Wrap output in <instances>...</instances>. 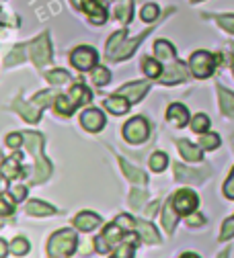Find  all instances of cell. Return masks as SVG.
I'll return each instance as SVG.
<instances>
[{
	"label": "cell",
	"mask_w": 234,
	"mask_h": 258,
	"mask_svg": "<svg viewBox=\"0 0 234 258\" xmlns=\"http://www.w3.org/2000/svg\"><path fill=\"white\" fill-rule=\"evenodd\" d=\"M25 136V144H27V148H29V152L35 156V160H37V172H35V176H33V184H41V182H45V178L50 176V172H52V166H50V162L41 156V148H43V138L39 136V134H23Z\"/></svg>",
	"instance_id": "obj_1"
},
{
	"label": "cell",
	"mask_w": 234,
	"mask_h": 258,
	"mask_svg": "<svg viewBox=\"0 0 234 258\" xmlns=\"http://www.w3.org/2000/svg\"><path fill=\"white\" fill-rule=\"evenodd\" d=\"M76 242H78V238L72 230H60L50 238L48 252H50V256H64L66 258L76 250Z\"/></svg>",
	"instance_id": "obj_2"
},
{
	"label": "cell",
	"mask_w": 234,
	"mask_h": 258,
	"mask_svg": "<svg viewBox=\"0 0 234 258\" xmlns=\"http://www.w3.org/2000/svg\"><path fill=\"white\" fill-rule=\"evenodd\" d=\"M189 68L195 78H208L214 74L216 68V57L208 51H195L189 59Z\"/></svg>",
	"instance_id": "obj_3"
},
{
	"label": "cell",
	"mask_w": 234,
	"mask_h": 258,
	"mask_svg": "<svg viewBox=\"0 0 234 258\" xmlns=\"http://www.w3.org/2000/svg\"><path fill=\"white\" fill-rule=\"evenodd\" d=\"M27 51H29L31 59L35 61V66H37V68H43L45 63L52 59V45H50V37H48V33L39 35L31 45H27Z\"/></svg>",
	"instance_id": "obj_4"
},
{
	"label": "cell",
	"mask_w": 234,
	"mask_h": 258,
	"mask_svg": "<svg viewBox=\"0 0 234 258\" xmlns=\"http://www.w3.org/2000/svg\"><path fill=\"white\" fill-rule=\"evenodd\" d=\"M123 234H125V230L121 228L117 221H113L109 228H105V232H103L101 236L95 238V248H97L99 252H107V250H111L119 240L125 238Z\"/></svg>",
	"instance_id": "obj_5"
},
{
	"label": "cell",
	"mask_w": 234,
	"mask_h": 258,
	"mask_svg": "<svg viewBox=\"0 0 234 258\" xmlns=\"http://www.w3.org/2000/svg\"><path fill=\"white\" fill-rule=\"evenodd\" d=\"M97 59H99L97 51H95L92 47H86V45L76 47V49L72 51V55H70L72 66L78 68V70H92L95 63H97Z\"/></svg>",
	"instance_id": "obj_6"
},
{
	"label": "cell",
	"mask_w": 234,
	"mask_h": 258,
	"mask_svg": "<svg viewBox=\"0 0 234 258\" xmlns=\"http://www.w3.org/2000/svg\"><path fill=\"white\" fill-rule=\"evenodd\" d=\"M197 203H199L197 195H195L193 190H189V188H181L179 192H175V195H173L175 211L181 213V215H189V213H193V209L197 207Z\"/></svg>",
	"instance_id": "obj_7"
},
{
	"label": "cell",
	"mask_w": 234,
	"mask_h": 258,
	"mask_svg": "<svg viewBox=\"0 0 234 258\" xmlns=\"http://www.w3.org/2000/svg\"><path fill=\"white\" fill-rule=\"evenodd\" d=\"M123 136H125V140L131 142V144H142V142L148 138V123H146V119H142V117L131 119V121L123 127Z\"/></svg>",
	"instance_id": "obj_8"
},
{
	"label": "cell",
	"mask_w": 234,
	"mask_h": 258,
	"mask_svg": "<svg viewBox=\"0 0 234 258\" xmlns=\"http://www.w3.org/2000/svg\"><path fill=\"white\" fill-rule=\"evenodd\" d=\"M80 123L84 129H88V132H101L103 125H105V117L99 109H86L80 115Z\"/></svg>",
	"instance_id": "obj_9"
},
{
	"label": "cell",
	"mask_w": 234,
	"mask_h": 258,
	"mask_svg": "<svg viewBox=\"0 0 234 258\" xmlns=\"http://www.w3.org/2000/svg\"><path fill=\"white\" fill-rule=\"evenodd\" d=\"M146 92H148V84H146V82H131V84H123V86L117 90V94L125 96V99H127L129 103H138Z\"/></svg>",
	"instance_id": "obj_10"
},
{
	"label": "cell",
	"mask_w": 234,
	"mask_h": 258,
	"mask_svg": "<svg viewBox=\"0 0 234 258\" xmlns=\"http://www.w3.org/2000/svg\"><path fill=\"white\" fill-rule=\"evenodd\" d=\"M187 78V70L181 61H175L160 74V82L162 84H175V82H183Z\"/></svg>",
	"instance_id": "obj_11"
},
{
	"label": "cell",
	"mask_w": 234,
	"mask_h": 258,
	"mask_svg": "<svg viewBox=\"0 0 234 258\" xmlns=\"http://www.w3.org/2000/svg\"><path fill=\"white\" fill-rule=\"evenodd\" d=\"M80 7H82V11H86V13H88V17H90V21H92V23L103 25V23L107 21V11L103 9V5L99 3V0H84V3H82Z\"/></svg>",
	"instance_id": "obj_12"
},
{
	"label": "cell",
	"mask_w": 234,
	"mask_h": 258,
	"mask_svg": "<svg viewBox=\"0 0 234 258\" xmlns=\"http://www.w3.org/2000/svg\"><path fill=\"white\" fill-rule=\"evenodd\" d=\"M13 109H15V111H19L27 123H37V121L41 119V109H39V107H35L33 103H29V105H27V103H23L21 99H17V101L13 103Z\"/></svg>",
	"instance_id": "obj_13"
},
{
	"label": "cell",
	"mask_w": 234,
	"mask_h": 258,
	"mask_svg": "<svg viewBox=\"0 0 234 258\" xmlns=\"http://www.w3.org/2000/svg\"><path fill=\"white\" fill-rule=\"evenodd\" d=\"M99 223H101V217H99L97 213H90V211H82L74 217V225L80 232H90V230L97 228Z\"/></svg>",
	"instance_id": "obj_14"
},
{
	"label": "cell",
	"mask_w": 234,
	"mask_h": 258,
	"mask_svg": "<svg viewBox=\"0 0 234 258\" xmlns=\"http://www.w3.org/2000/svg\"><path fill=\"white\" fill-rule=\"evenodd\" d=\"M166 117H169L177 127H183V125H187V121H189V113H187V109H185L181 103H173V105L169 107V111H166Z\"/></svg>",
	"instance_id": "obj_15"
},
{
	"label": "cell",
	"mask_w": 234,
	"mask_h": 258,
	"mask_svg": "<svg viewBox=\"0 0 234 258\" xmlns=\"http://www.w3.org/2000/svg\"><path fill=\"white\" fill-rule=\"evenodd\" d=\"M129 105H131V103L125 99V96H121V94H115V96H111V99L105 101V109L111 111L113 115H123V113H127Z\"/></svg>",
	"instance_id": "obj_16"
},
{
	"label": "cell",
	"mask_w": 234,
	"mask_h": 258,
	"mask_svg": "<svg viewBox=\"0 0 234 258\" xmlns=\"http://www.w3.org/2000/svg\"><path fill=\"white\" fill-rule=\"evenodd\" d=\"M136 230H138V234L144 242H148V244H158L160 242V236L156 234V228L150 225L148 221H136Z\"/></svg>",
	"instance_id": "obj_17"
},
{
	"label": "cell",
	"mask_w": 234,
	"mask_h": 258,
	"mask_svg": "<svg viewBox=\"0 0 234 258\" xmlns=\"http://www.w3.org/2000/svg\"><path fill=\"white\" fill-rule=\"evenodd\" d=\"M177 146H179L181 156H183L185 160H189V162H199V160H202V152H199V148H197V146H193L191 142L181 140Z\"/></svg>",
	"instance_id": "obj_18"
},
{
	"label": "cell",
	"mask_w": 234,
	"mask_h": 258,
	"mask_svg": "<svg viewBox=\"0 0 234 258\" xmlns=\"http://www.w3.org/2000/svg\"><path fill=\"white\" fill-rule=\"evenodd\" d=\"M119 164H121V168H123V174H125V176H127V178L133 182V184H146V180H148V178H146V174H144L142 170H138L136 166L127 164L123 158L119 160Z\"/></svg>",
	"instance_id": "obj_19"
},
{
	"label": "cell",
	"mask_w": 234,
	"mask_h": 258,
	"mask_svg": "<svg viewBox=\"0 0 234 258\" xmlns=\"http://www.w3.org/2000/svg\"><path fill=\"white\" fill-rule=\"evenodd\" d=\"M27 213L33 217H45V215H54L56 209L43 201H29L27 203Z\"/></svg>",
	"instance_id": "obj_20"
},
{
	"label": "cell",
	"mask_w": 234,
	"mask_h": 258,
	"mask_svg": "<svg viewBox=\"0 0 234 258\" xmlns=\"http://www.w3.org/2000/svg\"><path fill=\"white\" fill-rule=\"evenodd\" d=\"M148 33H152V29H148V31H146V33H144V35H138V37H133V39H131L129 43H125L123 47H119V49L115 51L113 59H125V57H129V55L133 53V49H136V47L140 45V41H142V39H144V37H146Z\"/></svg>",
	"instance_id": "obj_21"
},
{
	"label": "cell",
	"mask_w": 234,
	"mask_h": 258,
	"mask_svg": "<svg viewBox=\"0 0 234 258\" xmlns=\"http://www.w3.org/2000/svg\"><path fill=\"white\" fill-rule=\"evenodd\" d=\"M218 94H220V109L226 117H234V94L228 92L226 88H218Z\"/></svg>",
	"instance_id": "obj_22"
},
{
	"label": "cell",
	"mask_w": 234,
	"mask_h": 258,
	"mask_svg": "<svg viewBox=\"0 0 234 258\" xmlns=\"http://www.w3.org/2000/svg\"><path fill=\"white\" fill-rule=\"evenodd\" d=\"M70 101L78 107V105H86V103H90V90L84 86V84H76V86H72V90H70Z\"/></svg>",
	"instance_id": "obj_23"
},
{
	"label": "cell",
	"mask_w": 234,
	"mask_h": 258,
	"mask_svg": "<svg viewBox=\"0 0 234 258\" xmlns=\"http://www.w3.org/2000/svg\"><path fill=\"white\" fill-rule=\"evenodd\" d=\"M162 223H164V230L166 232H173L175 225H177V215H175V205H173V199L164 205V211H162Z\"/></svg>",
	"instance_id": "obj_24"
},
{
	"label": "cell",
	"mask_w": 234,
	"mask_h": 258,
	"mask_svg": "<svg viewBox=\"0 0 234 258\" xmlns=\"http://www.w3.org/2000/svg\"><path fill=\"white\" fill-rule=\"evenodd\" d=\"M154 51H156V57L162 59V61H169V59L175 57V47L169 41H164V39L154 43Z\"/></svg>",
	"instance_id": "obj_25"
},
{
	"label": "cell",
	"mask_w": 234,
	"mask_h": 258,
	"mask_svg": "<svg viewBox=\"0 0 234 258\" xmlns=\"http://www.w3.org/2000/svg\"><path fill=\"white\" fill-rule=\"evenodd\" d=\"M175 176H177V180H181V182H199L206 174H202V172H191L189 168H185V166H181V164H175Z\"/></svg>",
	"instance_id": "obj_26"
},
{
	"label": "cell",
	"mask_w": 234,
	"mask_h": 258,
	"mask_svg": "<svg viewBox=\"0 0 234 258\" xmlns=\"http://www.w3.org/2000/svg\"><path fill=\"white\" fill-rule=\"evenodd\" d=\"M142 68H144L146 76H150V78H160V74H162L160 63L156 59H152V57H144L142 59Z\"/></svg>",
	"instance_id": "obj_27"
},
{
	"label": "cell",
	"mask_w": 234,
	"mask_h": 258,
	"mask_svg": "<svg viewBox=\"0 0 234 258\" xmlns=\"http://www.w3.org/2000/svg\"><path fill=\"white\" fill-rule=\"evenodd\" d=\"M54 105H56V111L60 115H72V111L76 109V105L70 101V96H58Z\"/></svg>",
	"instance_id": "obj_28"
},
{
	"label": "cell",
	"mask_w": 234,
	"mask_h": 258,
	"mask_svg": "<svg viewBox=\"0 0 234 258\" xmlns=\"http://www.w3.org/2000/svg\"><path fill=\"white\" fill-rule=\"evenodd\" d=\"M166 164H169V158H166L164 152H154L152 158H150V168L154 172H162L166 168Z\"/></svg>",
	"instance_id": "obj_29"
},
{
	"label": "cell",
	"mask_w": 234,
	"mask_h": 258,
	"mask_svg": "<svg viewBox=\"0 0 234 258\" xmlns=\"http://www.w3.org/2000/svg\"><path fill=\"white\" fill-rule=\"evenodd\" d=\"M45 78H48V82L54 84V86H62V84H66V82H70L68 72H64V70H52V72L45 74Z\"/></svg>",
	"instance_id": "obj_30"
},
{
	"label": "cell",
	"mask_w": 234,
	"mask_h": 258,
	"mask_svg": "<svg viewBox=\"0 0 234 258\" xmlns=\"http://www.w3.org/2000/svg\"><path fill=\"white\" fill-rule=\"evenodd\" d=\"M109 80H111V72H109L107 68L97 66V68L92 70V82H95L97 86H105Z\"/></svg>",
	"instance_id": "obj_31"
},
{
	"label": "cell",
	"mask_w": 234,
	"mask_h": 258,
	"mask_svg": "<svg viewBox=\"0 0 234 258\" xmlns=\"http://www.w3.org/2000/svg\"><path fill=\"white\" fill-rule=\"evenodd\" d=\"M0 168H3V174H5L9 180H13L15 176H19V174H21V170H19V156H17L15 160H9V162H5Z\"/></svg>",
	"instance_id": "obj_32"
},
{
	"label": "cell",
	"mask_w": 234,
	"mask_h": 258,
	"mask_svg": "<svg viewBox=\"0 0 234 258\" xmlns=\"http://www.w3.org/2000/svg\"><path fill=\"white\" fill-rule=\"evenodd\" d=\"M191 127H193V132H195V134H204V132H208V127H210V119H208V115H204V113L195 115L193 121H191Z\"/></svg>",
	"instance_id": "obj_33"
},
{
	"label": "cell",
	"mask_w": 234,
	"mask_h": 258,
	"mask_svg": "<svg viewBox=\"0 0 234 258\" xmlns=\"http://www.w3.org/2000/svg\"><path fill=\"white\" fill-rule=\"evenodd\" d=\"M123 37H125V31H117V33L111 35V39L107 41V55H109V57L115 55V51L119 49V43L123 41Z\"/></svg>",
	"instance_id": "obj_34"
},
{
	"label": "cell",
	"mask_w": 234,
	"mask_h": 258,
	"mask_svg": "<svg viewBox=\"0 0 234 258\" xmlns=\"http://www.w3.org/2000/svg\"><path fill=\"white\" fill-rule=\"evenodd\" d=\"M144 203H146V192L140 190V188H133V190L129 192V205H131L133 209H140Z\"/></svg>",
	"instance_id": "obj_35"
},
{
	"label": "cell",
	"mask_w": 234,
	"mask_h": 258,
	"mask_svg": "<svg viewBox=\"0 0 234 258\" xmlns=\"http://www.w3.org/2000/svg\"><path fill=\"white\" fill-rule=\"evenodd\" d=\"M199 146H202L204 150H216L220 146L218 134H206V136H202V140H199Z\"/></svg>",
	"instance_id": "obj_36"
},
{
	"label": "cell",
	"mask_w": 234,
	"mask_h": 258,
	"mask_svg": "<svg viewBox=\"0 0 234 258\" xmlns=\"http://www.w3.org/2000/svg\"><path fill=\"white\" fill-rule=\"evenodd\" d=\"M131 13H133V9H131L129 3H127V5H119V7L115 9V17H117L121 23H129V21H131Z\"/></svg>",
	"instance_id": "obj_37"
},
{
	"label": "cell",
	"mask_w": 234,
	"mask_h": 258,
	"mask_svg": "<svg viewBox=\"0 0 234 258\" xmlns=\"http://www.w3.org/2000/svg\"><path fill=\"white\" fill-rule=\"evenodd\" d=\"M158 7L156 5H146L144 9H142V13H140V17H142V21H146V23H152V21H156V17H158Z\"/></svg>",
	"instance_id": "obj_38"
},
{
	"label": "cell",
	"mask_w": 234,
	"mask_h": 258,
	"mask_svg": "<svg viewBox=\"0 0 234 258\" xmlns=\"http://www.w3.org/2000/svg\"><path fill=\"white\" fill-rule=\"evenodd\" d=\"M25 49H27L25 45H19V47H15V49H13V53L7 57V66H15V63L23 61V59H25V53H23Z\"/></svg>",
	"instance_id": "obj_39"
},
{
	"label": "cell",
	"mask_w": 234,
	"mask_h": 258,
	"mask_svg": "<svg viewBox=\"0 0 234 258\" xmlns=\"http://www.w3.org/2000/svg\"><path fill=\"white\" fill-rule=\"evenodd\" d=\"M11 250H13V254L23 256V254H27V250H29V242H27L25 238H17V240H13Z\"/></svg>",
	"instance_id": "obj_40"
},
{
	"label": "cell",
	"mask_w": 234,
	"mask_h": 258,
	"mask_svg": "<svg viewBox=\"0 0 234 258\" xmlns=\"http://www.w3.org/2000/svg\"><path fill=\"white\" fill-rule=\"evenodd\" d=\"M232 236H234V217H228V219L224 221V225H222L220 240H222V242H226V240H230Z\"/></svg>",
	"instance_id": "obj_41"
},
{
	"label": "cell",
	"mask_w": 234,
	"mask_h": 258,
	"mask_svg": "<svg viewBox=\"0 0 234 258\" xmlns=\"http://www.w3.org/2000/svg\"><path fill=\"white\" fill-rule=\"evenodd\" d=\"M218 25L222 29H226L228 33H234V15H220L218 17Z\"/></svg>",
	"instance_id": "obj_42"
},
{
	"label": "cell",
	"mask_w": 234,
	"mask_h": 258,
	"mask_svg": "<svg viewBox=\"0 0 234 258\" xmlns=\"http://www.w3.org/2000/svg\"><path fill=\"white\" fill-rule=\"evenodd\" d=\"M131 256H133V244H131V242L127 244V240H125V244L119 246L117 252L113 254V258H131Z\"/></svg>",
	"instance_id": "obj_43"
},
{
	"label": "cell",
	"mask_w": 234,
	"mask_h": 258,
	"mask_svg": "<svg viewBox=\"0 0 234 258\" xmlns=\"http://www.w3.org/2000/svg\"><path fill=\"white\" fill-rule=\"evenodd\" d=\"M54 99V92H39L37 96H35V99H33V105H35V107H45V105H50V101Z\"/></svg>",
	"instance_id": "obj_44"
},
{
	"label": "cell",
	"mask_w": 234,
	"mask_h": 258,
	"mask_svg": "<svg viewBox=\"0 0 234 258\" xmlns=\"http://www.w3.org/2000/svg\"><path fill=\"white\" fill-rule=\"evenodd\" d=\"M11 195L15 197V201H23V199H25V195H27V186L13 184V186H11Z\"/></svg>",
	"instance_id": "obj_45"
},
{
	"label": "cell",
	"mask_w": 234,
	"mask_h": 258,
	"mask_svg": "<svg viewBox=\"0 0 234 258\" xmlns=\"http://www.w3.org/2000/svg\"><path fill=\"white\" fill-rule=\"evenodd\" d=\"M224 195H226L228 199H234V170L230 172V176H228V180H226V184H224Z\"/></svg>",
	"instance_id": "obj_46"
},
{
	"label": "cell",
	"mask_w": 234,
	"mask_h": 258,
	"mask_svg": "<svg viewBox=\"0 0 234 258\" xmlns=\"http://www.w3.org/2000/svg\"><path fill=\"white\" fill-rule=\"evenodd\" d=\"M23 142H25V136H23V134H11V136L7 138V144H9L11 148H19Z\"/></svg>",
	"instance_id": "obj_47"
},
{
	"label": "cell",
	"mask_w": 234,
	"mask_h": 258,
	"mask_svg": "<svg viewBox=\"0 0 234 258\" xmlns=\"http://www.w3.org/2000/svg\"><path fill=\"white\" fill-rule=\"evenodd\" d=\"M187 223H189V225H204V223H206V217L199 215V213H189Z\"/></svg>",
	"instance_id": "obj_48"
},
{
	"label": "cell",
	"mask_w": 234,
	"mask_h": 258,
	"mask_svg": "<svg viewBox=\"0 0 234 258\" xmlns=\"http://www.w3.org/2000/svg\"><path fill=\"white\" fill-rule=\"evenodd\" d=\"M11 213H13V205L5 197H0V215H11Z\"/></svg>",
	"instance_id": "obj_49"
},
{
	"label": "cell",
	"mask_w": 234,
	"mask_h": 258,
	"mask_svg": "<svg viewBox=\"0 0 234 258\" xmlns=\"http://www.w3.org/2000/svg\"><path fill=\"white\" fill-rule=\"evenodd\" d=\"M7 254H9V246L5 240H0V258H7Z\"/></svg>",
	"instance_id": "obj_50"
},
{
	"label": "cell",
	"mask_w": 234,
	"mask_h": 258,
	"mask_svg": "<svg viewBox=\"0 0 234 258\" xmlns=\"http://www.w3.org/2000/svg\"><path fill=\"white\" fill-rule=\"evenodd\" d=\"M181 258H199V256H197V254H193V252H187V254H183Z\"/></svg>",
	"instance_id": "obj_51"
},
{
	"label": "cell",
	"mask_w": 234,
	"mask_h": 258,
	"mask_svg": "<svg viewBox=\"0 0 234 258\" xmlns=\"http://www.w3.org/2000/svg\"><path fill=\"white\" fill-rule=\"evenodd\" d=\"M232 70H234V47H232Z\"/></svg>",
	"instance_id": "obj_52"
},
{
	"label": "cell",
	"mask_w": 234,
	"mask_h": 258,
	"mask_svg": "<svg viewBox=\"0 0 234 258\" xmlns=\"http://www.w3.org/2000/svg\"><path fill=\"white\" fill-rule=\"evenodd\" d=\"M5 164V158H3V154H0V166H3Z\"/></svg>",
	"instance_id": "obj_53"
},
{
	"label": "cell",
	"mask_w": 234,
	"mask_h": 258,
	"mask_svg": "<svg viewBox=\"0 0 234 258\" xmlns=\"http://www.w3.org/2000/svg\"><path fill=\"white\" fill-rule=\"evenodd\" d=\"M220 258H228V254H226V252H224V254H222V256H220Z\"/></svg>",
	"instance_id": "obj_54"
},
{
	"label": "cell",
	"mask_w": 234,
	"mask_h": 258,
	"mask_svg": "<svg viewBox=\"0 0 234 258\" xmlns=\"http://www.w3.org/2000/svg\"><path fill=\"white\" fill-rule=\"evenodd\" d=\"M52 258H64V256H52Z\"/></svg>",
	"instance_id": "obj_55"
},
{
	"label": "cell",
	"mask_w": 234,
	"mask_h": 258,
	"mask_svg": "<svg viewBox=\"0 0 234 258\" xmlns=\"http://www.w3.org/2000/svg\"><path fill=\"white\" fill-rule=\"evenodd\" d=\"M232 146H234V134H232Z\"/></svg>",
	"instance_id": "obj_56"
},
{
	"label": "cell",
	"mask_w": 234,
	"mask_h": 258,
	"mask_svg": "<svg viewBox=\"0 0 234 258\" xmlns=\"http://www.w3.org/2000/svg\"><path fill=\"white\" fill-rule=\"evenodd\" d=\"M193 3H202V0H193Z\"/></svg>",
	"instance_id": "obj_57"
},
{
	"label": "cell",
	"mask_w": 234,
	"mask_h": 258,
	"mask_svg": "<svg viewBox=\"0 0 234 258\" xmlns=\"http://www.w3.org/2000/svg\"><path fill=\"white\" fill-rule=\"evenodd\" d=\"M0 184H3V178H0Z\"/></svg>",
	"instance_id": "obj_58"
}]
</instances>
